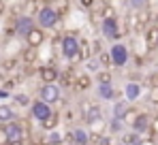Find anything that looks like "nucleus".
Segmentation results:
<instances>
[{
	"instance_id": "nucleus-1",
	"label": "nucleus",
	"mask_w": 158,
	"mask_h": 145,
	"mask_svg": "<svg viewBox=\"0 0 158 145\" xmlns=\"http://www.w3.org/2000/svg\"><path fill=\"white\" fill-rule=\"evenodd\" d=\"M60 49H62V56H64L69 62H79V60H81V43H79V39L75 34L62 36Z\"/></svg>"
},
{
	"instance_id": "nucleus-2",
	"label": "nucleus",
	"mask_w": 158,
	"mask_h": 145,
	"mask_svg": "<svg viewBox=\"0 0 158 145\" xmlns=\"http://www.w3.org/2000/svg\"><path fill=\"white\" fill-rule=\"evenodd\" d=\"M36 22H39V28H43V30L56 28L58 22H60V13L56 11L53 4H45V6H41V11L36 13Z\"/></svg>"
},
{
	"instance_id": "nucleus-3",
	"label": "nucleus",
	"mask_w": 158,
	"mask_h": 145,
	"mask_svg": "<svg viewBox=\"0 0 158 145\" xmlns=\"http://www.w3.org/2000/svg\"><path fill=\"white\" fill-rule=\"evenodd\" d=\"M101 32H103L105 39H111V41H115V43H118V39L124 34V32L120 30L118 17H103V22H101Z\"/></svg>"
},
{
	"instance_id": "nucleus-4",
	"label": "nucleus",
	"mask_w": 158,
	"mask_h": 145,
	"mask_svg": "<svg viewBox=\"0 0 158 145\" xmlns=\"http://www.w3.org/2000/svg\"><path fill=\"white\" fill-rule=\"evenodd\" d=\"M81 118H83V122L88 126H94V124L103 122V109L98 105H92V102L81 105Z\"/></svg>"
},
{
	"instance_id": "nucleus-5",
	"label": "nucleus",
	"mask_w": 158,
	"mask_h": 145,
	"mask_svg": "<svg viewBox=\"0 0 158 145\" xmlns=\"http://www.w3.org/2000/svg\"><path fill=\"white\" fill-rule=\"evenodd\" d=\"M109 53H111L113 66H126V62H128V58H131V51H128V47H126L124 43H113L111 49H109Z\"/></svg>"
},
{
	"instance_id": "nucleus-6",
	"label": "nucleus",
	"mask_w": 158,
	"mask_h": 145,
	"mask_svg": "<svg viewBox=\"0 0 158 145\" xmlns=\"http://www.w3.org/2000/svg\"><path fill=\"white\" fill-rule=\"evenodd\" d=\"M39 96H41L43 102H47V105H56V102L60 100V96H62V90H60L58 83H45V85L41 88Z\"/></svg>"
},
{
	"instance_id": "nucleus-7",
	"label": "nucleus",
	"mask_w": 158,
	"mask_h": 145,
	"mask_svg": "<svg viewBox=\"0 0 158 145\" xmlns=\"http://www.w3.org/2000/svg\"><path fill=\"white\" fill-rule=\"evenodd\" d=\"M30 113H32V118L39 122L47 120L49 115H52V105H47V102H43V100H34L32 105H30Z\"/></svg>"
},
{
	"instance_id": "nucleus-8",
	"label": "nucleus",
	"mask_w": 158,
	"mask_h": 145,
	"mask_svg": "<svg viewBox=\"0 0 158 145\" xmlns=\"http://www.w3.org/2000/svg\"><path fill=\"white\" fill-rule=\"evenodd\" d=\"M34 28H36L34 26V17H28V15H19L17 22H15V32L19 36H28Z\"/></svg>"
},
{
	"instance_id": "nucleus-9",
	"label": "nucleus",
	"mask_w": 158,
	"mask_h": 145,
	"mask_svg": "<svg viewBox=\"0 0 158 145\" xmlns=\"http://www.w3.org/2000/svg\"><path fill=\"white\" fill-rule=\"evenodd\" d=\"M4 130L9 135V141H24V126L19 122H9L4 124Z\"/></svg>"
},
{
	"instance_id": "nucleus-10",
	"label": "nucleus",
	"mask_w": 158,
	"mask_h": 145,
	"mask_svg": "<svg viewBox=\"0 0 158 145\" xmlns=\"http://www.w3.org/2000/svg\"><path fill=\"white\" fill-rule=\"evenodd\" d=\"M152 130V115H148V113H141L137 122H135V126H132V132H137V135H145V132H150Z\"/></svg>"
},
{
	"instance_id": "nucleus-11",
	"label": "nucleus",
	"mask_w": 158,
	"mask_h": 145,
	"mask_svg": "<svg viewBox=\"0 0 158 145\" xmlns=\"http://www.w3.org/2000/svg\"><path fill=\"white\" fill-rule=\"evenodd\" d=\"M66 139L75 145H90V132L83 130V128H75V130H71L66 135Z\"/></svg>"
},
{
	"instance_id": "nucleus-12",
	"label": "nucleus",
	"mask_w": 158,
	"mask_h": 145,
	"mask_svg": "<svg viewBox=\"0 0 158 145\" xmlns=\"http://www.w3.org/2000/svg\"><path fill=\"white\" fill-rule=\"evenodd\" d=\"M41 79H43V83H58V79H60V71L53 66V64H47V66H41Z\"/></svg>"
},
{
	"instance_id": "nucleus-13",
	"label": "nucleus",
	"mask_w": 158,
	"mask_h": 145,
	"mask_svg": "<svg viewBox=\"0 0 158 145\" xmlns=\"http://www.w3.org/2000/svg\"><path fill=\"white\" fill-rule=\"evenodd\" d=\"M43 41H45V32H43V28H34L30 34L26 36V43H28V47H41L43 45Z\"/></svg>"
},
{
	"instance_id": "nucleus-14",
	"label": "nucleus",
	"mask_w": 158,
	"mask_h": 145,
	"mask_svg": "<svg viewBox=\"0 0 158 145\" xmlns=\"http://www.w3.org/2000/svg\"><path fill=\"white\" fill-rule=\"evenodd\" d=\"M141 96V83L139 81H128L124 85V98L126 100H139Z\"/></svg>"
},
{
	"instance_id": "nucleus-15",
	"label": "nucleus",
	"mask_w": 158,
	"mask_h": 145,
	"mask_svg": "<svg viewBox=\"0 0 158 145\" xmlns=\"http://www.w3.org/2000/svg\"><path fill=\"white\" fill-rule=\"evenodd\" d=\"M98 96L105 98V100H111V98L115 96L113 83H98Z\"/></svg>"
},
{
	"instance_id": "nucleus-16",
	"label": "nucleus",
	"mask_w": 158,
	"mask_h": 145,
	"mask_svg": "<svg viewBox=\"0 0 158 145\" xmlns=\"http://www.w3.org/2000/svg\"><path fill=\"white\" fill-rule=\"evenodd\" d=\"M0 122H2V124L15 122V111H13L9 105H0Z\"/></svg>"
},
{
	"instance_id": "nucleus-17",
	"label": "nucleus",
	"mask_w": 158,
	"mask_h": 145,
	"mask_svg": "<svg viewBox=\"0 0 158 145\" xmlns=\"http://www.w3.org/2000/svg\"><path fill=\"white\" fill-rule=\"evenodd\" d=\"M58 122H60V115H58V113H52L47 120L41 122V126H43V130L52 132V130H56V128H58Z\"/></svg>"
},
{
	"instance_id": "nucleus-18",
	"label": "nucleus",
	"mask_w": 158,
	"mask_h": 145,
	"mask_svg": "<svg viewBox=\"0 0 158 145\" xmlns=\"http://www.w3.org/2000/svg\"><path fill=\"white\" fill-rule=\"evenodd\" d=\"M139 115H141V113H139V109H135V107H128V111L124 113V118H122V122H124L126 126H131V128H132Z\"/></svg>"
},
{
	"instance_id": "nucleus-19",
	"label": "nucleus",
	"mask_w": 158,
	"mask_h": 145,
	"mask_svg": "<svg viewBox=\"0 0 158 145\" xmlns=\"http://www.w3.org/2000/svg\"><path fill=\"white\" fill-rule=\"evenodd\" d=\"M126 111H128V105H126L124 100H118V102L113 105V120H122Z\"/></svg>"
},
{
	"instance_id": "nucleus-20",
	"label": "nucleus",
	"mask_w": 158,
	"mask_h": 145,
	"mask_svg": "<svg viewBox=\"0 0 158 145\" xmlns=\"http://www.w3.org/2000/svg\"><path fill=\"white\" fill-rule=\"evenodd\" d=\"M36 58H39V49H36V47H28L26 51H24V56H22V60H24L26 64L36 62Z\"/></svg>"
},
{
	"instance_id": "nucleus-21",
	"label": "nucleus",
	"mask_w": 158,
	"mask_h": 145,
	"mask_svg": "<svg viewBox=\"0 0 158 145\" xmlns=\"http://www.w3.org/2000/svg\"><path fill=\"white\" fill-rule=\"evenodd\" d=\"M41 9H39V4H36V0H28L26 6H24V13L22 15H28V17H32V15H36Z\"/></svg>"
},
{
	"instance_id": "nucleus-22",
	"label": "nucleus",
	"mask_w": 158,
	"mask_h": 145,
	"mask_svg": "<svg viewBox=\"0 0 158 145\" xmlns=\"http://www.w3.org/2000/svg\"><path fill=\"white\" fill-rule=\"evenodd\" d=\"M145 43H148V47L158 45V30L156 28H150V30L145 32Z\"/></svg>"
},
{
	"instance_id": "nucleus-23",
	"label": "nucleus",
	"mask_w": 158,
	"mask_h": 145,
	"mask_svg": "<svg viewBox=\"0 0 158 145\" xmlns=\"http://www.w3.org/2000/svg\"><path fill=\"white\" fill-rule=\"evenodd\" d=\"M126 4H128V9H131V11H135V13H141V11L145 9L148 0H126Z\"/></svg>"
},
{
	"instance_id": "nucleus-24",
	"label": "nucleus",
	"mask_w": 158,
	"mask_h": 145,
	"mask_svg": "<svg viewBox=\"0 0 158 145\" xmlns=\"http://www.w3.org/2000/svg\"><path fill=\"white\" fill-rule=\"evenodd\" d=\"M122 143H126V145H141V137H139L137 132H128V135L122 137Z\"/></svg>"
},
{
	"instance_id": "nucleus-25",
	"label": "nucleus",
	"mask_w": 158,
	"mask_h": 145,
	"mask_svg": "<svg viewBox=\"0 0 158 145\" xmlns=\"http://www.w3.org/2000/svg\"><path fill=\"white\" fill-rule=\"evenodd\" d=\"M62 141H64V137H62L58 130H52V132L47 135V143L49 145H62Z\"/></svg>"
},
{
	"instance_id": "nucleus-26",
	"label": "nucleus",
	"mask_w": 158,
	"mask_h": 145,
	"mask_svg": "<svg viewBox=\"0 0 158 145\" xmlns=\"http://www.w3.org/2000/svg\"><path fill=\"white\" fill-rule=\"evenodd\" d=\"M98 62H101V66H105V68H111V66H113L109 51H101V53H98Z\"/></svg>"
},
{
	"instance_id": "nucleus-27",
	"label": "nucleus",
	"mask_w": 158,
	"mask_h": 145,
	"mask_svg": "<svg viewBox=\"0 0 158 145\" xmlns=\"http://www.w3.org/2000/svg\"><path fill=\"white\" fill-rule=\"evenodd\" d=\"M90 83H92V79H90L88 75H79L75 85H77V90H88V88H90Z\"/></svg>"
},
{
	"instance_id": "nucleus-28",
	"label": "nucleus",
	"mask_w": 158,
	"mask_h": 145,
	"mask_svg": "<svg viewBox=\"0 0 158 145\" xmlns=\"http://www.w3.org/2000/svg\"><path fill=\"white\" fill-rule=\"evenodd\" d=\"M85 68L92 72H98V68H101V62H98V58L96 60H85Z\"/></svg>"
},
{
	"instance_id": "nucleus-29",
	"label": "nucleus",
	"mask_w": 158,
	"mask_h": 145,
	"mask_svg": "<svg viewBox=\"0 0 158 145\" xmlns=\"http://www.w3.org/2000/svg\"><path fill=\"white\" fill-rule=\"evenodd\" d=\"M98 83H111V72L109 71H98Z\"/></svg>"
},
{
	"instance_id": "nucleus-30",
	"label": "nucleus",
	"mask_w": 158,
	"mask_h": 145,
	"mask_svg": "<svg viewBox=\"0 0 158 145\" xmlns=\"http://www.w3.org/2000/svg\"><path fill=\"white\" fill-rule=\"evenodd\" d=\"M15 102H17L19 107H28V105H32L30 98H28V94H17V96H15Z\"/></svg>"
},
{
	"instance_id": "nucleus-31",
	"label": "nucleus",
	"mask_w": 158,
	"mask_h": 145,
	"mask_svg": "<svg viewBox=\"0 0 158 145\" xmlns=\"http://www.w3.org/2000/svg\"><path fill=\"white\" fill-rule=\"evenodd\" d=\"M137 17H139V24H141V28H145V26H148V22H150V13H145V11H141Z\"/></svg>"
},
{
	"instance_id": "nucleus-32",
	"label": "nucleus",
	"mask_w": 158,
	"mask_h": 145,
	"mask_svg": "<svg viewBox=\"0 0 158 145\" xmlns=\"http://www.w3.org/2000/svg\"><path fill=\"white\" fill-rule=\"evenodd\" d=\"M53 6H56V11H58V13L62 15V13L66 11V6H69V4H66V0H58V2H56Z\"/></svg>"
},
{
	"instance_id": "nucleus-33",
	"label": "nucleus",
	"mask_w": 158,
	"mask_h": 145,
	"mask_svg": "<svg viewBox=\"0 0 158 145\" xmlns=\"http://www.w3.org/2000/svg\"><path fill=\"white\" fill-rule=\"evenodd\" d=\"M11 141H9V135H6V130H4V126L0 128V145H9Z\"/></svg>"
},
{
	"instance_id": "nucleus-34",
	"label": "nucleus",
	"mask_w": 158,
	"mask_h": 145,
	"mask_svg": "<svg viewBox=\"0 0 158 145\" xmlns=\"http://www.w3.org/2000/svg\"><path fill=\"white\" fill-rule=\"evenodd\" d=\"M150 100H152L154 105H158V85H154V88L150 90Z\"/></svg>"
},
{
	"instance_id": "nucleus-35",
	"label": "nucleus",
	"mask_w": 158,
	"mask_h": 145,
	"mask_svg": "<svg viewBox=\"0 0 158 145\" xmlns=\"http://www.w3.org/2000/svg\"><path fill=\"white\" fill-rule=\"evenodd\" d=\"M122 124H124L122 120H111V130H113V132H118V130L122 128Z\"/></svg>"
},
{
	"instance_id": "nucleus-36",
	"label": "nucleus",
	"mask_w": 158,
	"mask_h": 145,
	"mask_svg": "<svg viewBox=\"0 0 158 145\" xmlns=\"http://www.w3.org/2000/svg\"><path fill=\"white\" fill-rule=\"evenodd\" d=\"M150 132H154V137H158V115L152 118V130Z\"/></svg>"
},
{
	"instance_id": "nucleus-37",
	"label": "nucleus",
	"mask_w": 158,
	"mask_h": 145,
	"mask_svg": "<svg viewBox=\"0 0 158 145\" xmlns=\"http://www.w3.org/2000/svg\"><path fill=\"white\" fill-rule=\"evenodd\" d=\"M103 15H105V17H115V11H113V6H105Z\"/></svg>"
},
{
	"instance_id": "nucleus-38",
	"label": "nucleus",
	"mask_w": 158,
	"mask_h": 145,
	"mask_svg": "<svg viewBox=\"0 0 158 145\" xmlns=\"http://www.w3.org/2000/svg\"><path fill=\"white\" fill-rule=\"evenodd\" d=\"M141 145H156V141H154V137H145V139H141Z\"/></svg>"
},
{
	"instance_id": "nucleus-39",
	"label": "nucleus",
	"mask_w": 158,
	"mask_h": 145,
	"mask_svg": "<svg viewBox=\"0 0 158 145\" xmlns=\"http://www.w3.org/2000/svg\"><path fill=\"white\" fill-rule=\"evenodd\" d=\"M79 2H81V6H88V9L94 4V0H79Z\"/></svg>"
},
{
	"instance_id": "nucleus-40",
	"label": "nucleus",
	"mask_w": 158,
	"mask_h": 145,
	"mask_svg": "<svg viewBox=\"0 0 158 145\" xmlns=\"http://www.w3.org/2000/svg\"><path fill=\"white\" fill-rule=\"evenodd\" d=\"M9 96V92H6V90H0V98H6Z\"/></svg>"
},
{
	"instance_id": "nucleus-41",
	"label": "nucleus",
	"mask_w": 158,
	"mask_h": 145,
	"mask_svg": "<svg viewBox=\"0 0 158 145\" xmlns=\"http://www.w3.org/2000/svg\"><path fill=\"white\" fill-rule=\"evenodd\" d=\"M9 145H24V141H11Z\"/></svg>"
},
{
	"instance_id": "nucleus-42",
	"label": "nucleus",
	"mask_w": 158,
	"mask_h": 145,
	"mask_svg": "<svg viewBox=\"0 0 158 145\" xmlns=\"http://www.w3.org/2000/svg\"><path fill=\"white\" fill-rule=\"evenodd\" d=\"M2 13H4V2L0 0V15H2Z\"/></svg>"
},
{
	"instance_id": "nucleus-43",
	"label": "nucleus",
	"mask_w": 158,
	"mask_h": 145,
	"mask_svg": "<svg viewBox=\"0 0 158 145\" xmlns=\"http://www.w3.org/2000/svg\"><path fill=\"white\" fill-rule=\"evenodd\" d=\"M0 83H4V72L0 71Z\"/></svg>"
},
{
	"instance_id": "nucleus-44",
	"label": "nucleus",
	"mask_w": 158,
	"mask_h": 145,
	"mask_svg": "<svg viewBox=\"0 0 158 145\" xmlns=\"http://www.w3.org/2000/svg\"><path fill=\"white\" fill-rule=\"evenodd\" d=\"M154 28H156V30H158V15H156V17H154Z\"/></svg>"
},
{
	"instance_id": "nucleus-45",
	"label": "nucleus",
	"mask_w": 158,
	"mask_h": 145,
	"mask_svg": "<svg viewBox=\"0 0 158 145\" xmlns=\"http://www.w3.org/2000/svg\"><path fill=\"white\" fill-rule=\"evenodd\" d=\"M45 2H47V4H56L58 0H45Z\"/></svg>"
}]
</instances>
